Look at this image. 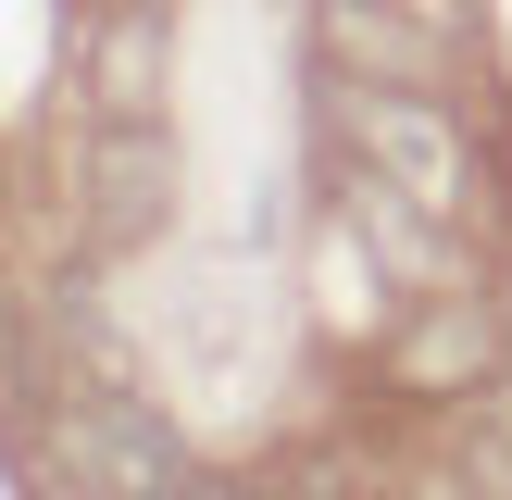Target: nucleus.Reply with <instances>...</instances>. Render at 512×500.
Returning a JSON list of instances; mask_svg holds the SVG:
<instances>
[{
	"label": "nucleus",
	"mask_w": 512,
	"mask_h": 500,
	"mask_svg": "<svg viewBox=\"0 0 512 500\" xmlns=\"http://www.w3.org/2000/svg\"><path fill=\"white\" fill-rule=\"evenodd\" d=\"M350 150H363L375 175H388L400 200H425V213H450V200H475V150L450 138V113H425L413 88H350L338 100Z\"/></svg>",
	"instance_id": "obj_1"
},
{
	"label": "nucleus",
	"mask_w": 512,
	"mask_h": 500,
	"mask_svg": "<svg viewBox=\"0 0 512 500\" xmlns=\"http://www.w3.org/2000/svg\"><path fill=\"white\" fill-rule=\"evenodd\" d=\"M163 213H175L163 125H100V138H88V238L100 250H138V238H163Z\"/></svg>",
	"instance_id": "obj_2"
},
{
	"label": "nucleus",
	"mask_w": 512,
	"mask_h": 500,
	"mask_svg": "<svg viewBox=\"0 0 512 500\" xmlns=\"http://www.w3.org/2000/svg\"><path fill=\"white\" fill-rule=\"evenodd\" d=\"M63 438H75V463H88L113 500H175V488H188V463H175V425L150 413V400H125V388L75 400Z\"/></svg>",
	"instance_id": "obj_3"
},
{
	"label": "nucleus",
	"mask_w": 512,
	"mask_h": 500,
	"mask_svg": "<svg viewBox=\"0 0 512 500\" xmlns=\"http://www.w3.org/2000/svg\"><path fill=\"white\" fill-rule=\"evenodd\" d=\"M163 63H175L163 13H150V0H113L100 38H88V113L100 125H150V113H163Z\"/></svg>",
	"instance_id": "obj_4"
},
{
	"label": "nucleus",
	"mask_w": 512,
	"mask_h": 500,
	"mask_svg": "<svg viewBox=\"0 0 512 500\" xmlns=\"http://www.w3.org/2000/svg\"><path fill=\"white\" fill-rule=\"evenodd\" d=\"M325 50H338L350 75H375V88H425V75H438V50H425L388 0H325Z\"/></svg>",
	"instance_id": "obj_5"
},
{
	"label": "nucleus",
	"mask_w": 512,
	"mask_h": 500,
	"mask_svg": "<svg viewBox=\"0 0 512 500\" xmlns=\"http://www.w3.org/2000/svg\"><path fill=\"white\" fill-rule=\"evenodd\" d=\"M175 500H238V488H213V475H188V488H175Z\"/></svg>",
	"instance_id": "obj_6"
}]
</instances>
